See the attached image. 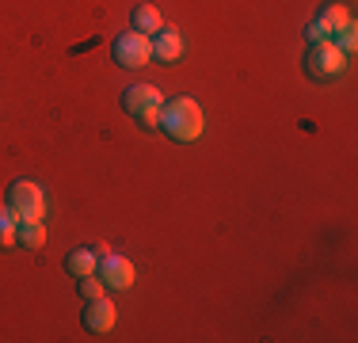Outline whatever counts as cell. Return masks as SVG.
<instances>
[{"mask_svg":"<svg viewBox=\"0 0 358 343\" xmlns=\"http://www.w3.org/2000/svg\"><path fill=\"white\" fill-rule=\"evenodd\" d=\"M160 130H164L172 141H199L202 134V107L194 99L179 96V99H168L164 107H160Z\"/></svg>","mask_w":358,"mask_h":343,"instance_id":"cell-1","label":"cell"},{"mask_svg":"<svg viewBox=\"0 0 358 343\" xmlns=\"http://www.w3.org/2000/svg\"><path fill=\"white\" fill-rule=\"evenodd\" d=\"M343 73H347V54L336 46V38L313 42V46L305 50V76H309V80L331 84V80H339Z\"/></svg>","mask_w":358,"mask_h":343,"instance_id":"cell-2","label":"cell"},{"mask_svg":"<svg viewBox=\"0 0 358 343\" xmlns=\"http://www.w3.org/2000/svg\"><path fill=\"white\" fill-rule=\"evenodd\" d=\"M8 210L15 214V221H42V214H46V195H42V187L31 183V179H15V183L8 187Z\"/></svg>","mask_w":358,"mask_h":343,"instance_id":"cell-3","label":"cell"},{"mask_svg":"<svg viewBox=\"0 0 358 343\" xmlns=\"http://www.w3.org/2000/svg\"><path fill=\"white\" fill-rule=\"evenodd\" d=\"M160 107H164V99H160V92L152 88V84H134V88L122 92V111L134 115L141 126H157Z\"/></svg>","mask_w":358,"mask_h":343,"instance_id":"cell-4","label":"cell"},{"mask_svg":"<svg viewBox=\"0 0 358 343\" xmlns=\"http://www.w3.org/2000/svg\"><path fill=\"white\" fill-rule=\"evenodd\" d=\"M149 57H152V38H149V34H141V31L118 34L115 62L122 65V69H141V65H149Z\"/></svg>","mask_w":358,"mask_h":343,"instance_id":"cell-5","label":"cell"},{"mask_svg":"<svg viewBox=\"0 0 358 343\" xmlns=\"http://www.w3.org/2000/svg\"><path fill=\"white\" fill-rule=\"evenodd\" d=\"M96 274L103 279L107 290H130L134 286V263L122 260V255H115V252H99Z\"/></svg>","mask_w":358,"mask_h":343,"instance_id":"cell-6","label":"cell"},{"mask_svg":"<svg viewBox=\"0 0 358 343\" xmlns=\"http://www.w3.org/2000/svg\"><path fill=\"white\" fill-rule=\"evenodd\" d=\"M347 23H351L347 8H343V4H328V8L320 12V20L313 23V27L305 31V34H309V42H328V38H336V34L343 31Z\"/></svg>","mask_w":358,"mask_h":343,"instance_id":"cell-7","label":"cell"},{"mask_svg":"<svg viewBox=\"0 0 358 343\" xmlns=\"http://www.w3.org/2000/svg\"><path fill=\"white\" fill-rule=\"evenodd\" d=\"M80 324L88 332H110V328H115V305H110L107 298L88 302V305H84V313H80Z\"/></svg>","mask_w":358,"mask_h":343,"instance_id":"cell-8","label":"cell"},{"mask_svg":"<svg viewBox=\"0 0 358 343\" xmlns=\"http://www.w3.org/2000/svg\"><path fill=\"white\" fill-rule=\"evenodd\" d=\"M179 54H183V38H179V31L160 27L157 38H152V57H157V62H164V65H172Z\"/></svg>","mask_w":358,"mask_h":343,"instance_id":"cell-9","label":"cell"},{"mask_svg":"<svg viewBox=\"0 0 358 343\" xmlns=\"http://www.w3.org/2000/svg\"><path fill=\"white\" fill-rule=\"evenodd\" d=\"M96 267H99V252H96V248H73V252L65 255V271H69L73 279L96 274Z\"/></svg>","mask_w":358,"mask_h":343,"instance_id":"cell-10","label":"cell"},{"mask_svg":"<svg viewBox=\"0 0 358 343\" xmlns=\"http://www.w3.org/2000/svg\"><path fill=\"white\" fill-rule=\"evenodd\" d=\"M15 244H23V248H42L46 244L42 221H15Z\"/></svg>","mask_w":358,"mask_h":343,"instance_id":"cell-11","label":"cell"},{"mask_svg":"<svg viewBox=\"0 0 358 343\" xmlns=\"http://www.w3.org/2000/svg\"><path fill=\"white\" fill-rule=\"evenodd\" d=\"M160 27H164V20H160V12L152 4H138V8H134V31L149 34V31H160Z\"/></svg>","mask_w":358,"mask_h":343,"instance_id":"cell-12","label":"cell"},{"mask_svg":"<svg viewBox=\"0 0 358 343\" xmlns=\"http://www.w3.org/2000/svg\"><path fill=\"white\" fill-rule=\"evenodd\" d=\"M0 248H15V214L8 210H0Z\"/></svg>","mask_w":358,"mask_h":343,"instance_id":"cell-13","label":"cell"},{"mask_svg":"<svg viewBox=\"0 0 358 343\" xmlns=\"http://www.w3.org/2000/svg\"><path fill=\"white\" fill-rule=\"evenodd\" d=\"M76 290H80L84 302H96V298H103V279H96V274H84V279H76Z\"/></svg>","mask_w":358,"mask_h":343,"instance_id":"cell-14","label":"cell"},{"mask_svg":"<svg viewBox=\"0 0 358 343\" xmlns=\"http://www.w3.org/2000/svg\"><path fill=\"white\" fill-rule=\"evenodd\" d=\"M339 50H343V54H351V50H355V23H347V27L339 31Z\"/></svg>","mask_w":358,"mask_h":343,"instance_id":"cell-15","label":"cell"}]
</instances>
